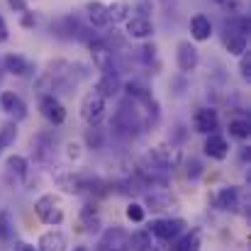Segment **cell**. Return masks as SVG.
Instances as JSON below:
<instances>
[{
  "mask_svg": "<svg viewBox=\"0 0 251 251\" xmlns=\"http://www.w3.org/2000/svg\"><path fill=\"white\" fill-rule=\"evenodd\" d=\"M112 127H115V132H117V134H122V137H129V134H134V132L142 127L137 110H134V107L129 110L127 105H122V107L117 110V115L112 117Z\"/></svg>",
  "mask_w": 251,
  "mask_h": 251,
  "instance_id": "1",
  "label": "cell"
},
{
  "mask_svg": "<svg viewBox=\"0 0 251 251\" xmlns=\"http://www.w3.org/2000/svg\"><path fill=\"white\" fill-rule=\"evenodd\" d=\"M90 56H93V64L98 71L102 74H117L115 71V51H110L102 39H93L90 42Z\"/></svg>",
  "mask_w": 251,
  "mask_h": 251,
  "instance_id": "2",
  "label": "cell"
},
{
  "mask_svg": "<svg viewBox=\"0 0 251 251\" xmlns=\"http://www.w3.org/2000/svg\"><path fill=\"white\" fill-rule=\"evenodd\" d=\"M102 112H105V98L100 95V93H88L83 98V105H81V115H83V120L88 125H98L100 122V117H102Z\"/></svg>",
  "mask_w": 251,
  "mask_h": 251,
  "instance_id": "3",
  "label": "cell"
},
{
  "mask_svg": "<svg viewBox=\"0 0 251 251\" xmlns=\"http://www.w3.org/2000/svg\"><path fill=\"white\" fill-rule=\"evenodd\" d=\"M34 212H37V215L42 217V222H47V225H59V222L64 220V212H61V207L56 205V200H54L51 195L39 198L37 205H34Z\"/></svg>",
  "mask_w": 251,
  "mask_h": 251,
  "instance_id": "4",
  "label": "cell"
},
{
  "mask_svg": "<svg viewBox=\"0 0 251 251\" xmlns=\"http://www.w3.org/2000/svg\"><path fill=\"white\" fill-rule=\"evenodd\" d=\"M100 251H129V234L120 227H112L102 234Z\"/></svg>",
  "mask_w": 251,
  "mask_h": 251,
  "instance_id": "5",
  "label": "cell"
},
{
  "mask_svg": "<svg viewBox=\"0 0 251 251\" xmlns=\"http://www.w3.org/2000/svg\"><path fill=\"white\" fill-rule=\"evenodd\" d=\"M183 227H185V222L183 220H156V222H151V229H149V234H156L159 239H176L180 232H183Z\"/></svg>",
  "mask_w": 251,
  "mask_h": 251,
  "instance_id": "6",
  "label": "cell"
},
{
  "mask_svg": "<svg viewBox=\"0 0 251 251\" xmlns=\"http://www.w3.org/2000/svg\"><path fill=\"white\" fill-rule=\"evenodd\" d=\"M42 115H44L49 122H54V125H61V122L66 120V110H64V105H61L54 95H44V98H42Z\"/></svg>",
  "mask_w": 251,
  "mask_h": 251,
  "instance_id": "7",
  "label": "cell"
},
{
  "mask_svg": "<svg viewBox=\"0 0 251 251\" xmlns=\"http://www.w3.org/2000/svg\"><path fill=\"white\" fill-rule=\"evenodd\" d=\"M0 105H2V110H5V112L15 115L17 120L27 117V105H25V102H22V98H20V95H15L12 90H5V93L0 95Z\"/></svg>",
  "mask_w": 251,
  "mask_h": 251,
  "instance_id": "8",
  "label": "cell"
},
{
  "mask_svg": "<svg viewBox=\"0 0 251 251\" xmlns=\"http://www.w3.org/2000/svg\"><path fill=\"white\" fill-rule=\"evenodd\" d=\"M178 66L180 71H193L198 66V49L190 44V42H180L178 44Z\"/></svg>",
  "mask_w": 251,
  "mask_h": 251,
  "instance_id": "9",
  "label": "cell"
},
{
  "mask_svg": "<svg viewBox=\"0 0 251 251\" xmlns=\"http://www.w3.org/2000/svg\"><path fill=\"white\" fill-rule=\"evenodd\" d=\"M217 112L212 110V107H202V110H198L195 112V129L198 132H202V134H210V132H215L217 129Z\"/></svg>",
  "mask_w": 251,
  "mask_h": 251,
  "instance_id": "10",
  "label": "cell"
},
{
  "mask_svg": "<svg viewBox=\"0 0 251 251\" xmlns=\"http://www.w3.org/2000/svg\"><path fill=\"white\" fill-rule=\"evenodd\" d=\"M127 34L134 37V39H144V37H151L154 34V25L147 20V17H132L127 20Z\"/></svg>",
  "mask_w": 251,
  "mask_h": 251,
  "instance_id": "11",
  "label": "cell"
},
{
  "mask_svg": "<svg viewBox=\"0 0 251 251\" xmlns=\"http://www.w3.org/2000/svg\"><path fill=\"white\" fill-rule=\"evenodd\" d=\"M227 151H229L227 139H225L222 134H217V132H210V137H207V142H205V154L212 156V159H225Z\"/></svg>",
  "mask_w": 251,
  "mask_h": 251,
  "instance_id": "12",
  "label": "cell"
},
{
  "mask_svg": "<svg viewBox=\"0 0 251 251\" xmlns=\"http://www.w3.org/2000/svg\"><path fill=\"white\" fill-rule=\"evenodd\" d=\"M85 10H88V17H90L93 27H107V25H110L107 5H102V2H88Z\"/></svg>",
  "mask_w": 251,
  "mask_h": 251,
  "instance_id": "13",
  "label": "cell"
},
{
  "mask_svg": "<svg viewBox=\"0 0 251 251\" xmlns=\"http://www.w3.org/2000/svg\"><path fill=\"white\" fill-rule=\"evenodd\" d=\"M190 32H193V37H195L198 42H205V39H210V34H212V22H210L205 15H195V17L190 20Z\"/></svg>",
  "mask_w": 251,
  "mask_h": 251,
  "instance_id": "14",
  "label": "cell"
},
{
  "mask_svg": "<svg viewBox=\"0 0 251 251\" xmlns=\"http://www.w3.org/2000/svg\"><path fill=\"white\" fill-rule=\"evenodd\" d=\"M5 71H10L15 76H27L32 71V64L25 56H20V54H7L5 56Z\"/></svg>",
  "mask_w": 251,
  "mask_h": 251,
  "instance_id": "15",
  "label": "cell"
},
{
  "mask_svg": "<svg viewBox=\"0 0 251 251\" xmlns=\"http://www.w3.org/2000/svg\"><path fill=\"white\" fill-rule=\"evenodd\" d=\"M39 251H66V237L61 232H47L39 239Z\"/></svg>",
  "mask_w": 251,
  "mask_h": 251,
  "instance_id": "16",
  "label": "cell"
},
{
  "mask_svg": "<svg viewBox=\"0 0 251 251\" xmlns=\"http://www.w3.org/2000/svg\"><path fill=\"white\" fill-rule=\"evenodd\" d=\"M217 207L220 210H239V190L237 188H222L217 195Z\"/></svg>",
  "mask_w": 251,
  "mask_h": 251,
  "instance_id": "17",
  "label": "cell"
},
{
  "mask_svg": "<svg viewBox=\"0 0 251 251\" xmlns=\"http://www.w3.org/2000/svg\"><path fill=\"white\" fill-rule=\"evenodd\" d=\"M120 90V78L117 74H102V78L95 85V93H100L102 98H112Z\"/></svg>",
  "mask_w": 251,
  "mask_h": 251,
  "instance_id": "18",
  "label": "cell"
},
{
  "mask_svg": "<svg viewBox=\"0 0 251 251\" xmlns=\"http://www.w3.org/2000/svg\"><path fill=\"white\" fill-rule=\"evenodd\" d=\"M227 49H229V54H234V56H242L244 51H247V34H242V32H232V34H227Z\"/></svg>",
  "mask_w": 251,
  "mask_h": 251,
  "instance_id": "19",
  "label": "cell"
},
{
  "mask_svg": "<svg viewBox=\"0 0 251 251\" xmlns=\"http://www.w3.org/2000/svg\"><path fill=\"white\" fill-rule=\"evenodd\" d=\"M147 205L154 210V212H164V210H171L173 207V200L164 195V193H149L147 195Z\"/></svg>",
  "mask_w": 251,
  "mask_h": 251,
  "instance_id": "20",
  "label": "cell"
},
{
  "mask_svg": "<svg viewBox=\"0 0 251 251\" xmlns=\"http://www.w3.org/2000/svg\"><path fill=\"white\" fill-rule=\"evenodd\" d=\"M5 168H7V176H12V178H25V176H27V159H22V156H10Z\"/></svg>",
  "mask_w": 251,
  "mask_h": 251,
  "instance_id": "21",
  "label": "cell"
},
{
  "mask_svg": "<svg viewBox=\"0 0 251 251\" xmlns=\"http://www.w3.org/2000/svg\"><path fill=\"white\" fill-rule=\"evenodd\" d=\"M173 251H200V232L193 229L190 234H185V237L173 247Z\"/></svg>",
  "mask_w": 251,
  "mask_h": 251,
  "instance_id": "22",
  "label": "cell"
},
{
  "mask_svg": "<svg viewBox=\"0 0 251 251\" xmlns=\"http://www.w3.org/2000/svg\"><path fill=\"white\" fill-rule=\"evenodd\" d=\"M32 149H34V156L39 159V161H47L49 159V149H51V144H49V139L44 137V134H39V137H34L32 139Z\"/></svg>",
  "mask_w": 251,
  "mask_h": 251,
  "instance_id": "23",
  "label": "cell"
},
{
  "mask_svg": "<svg viewBox=\"0 0 251 251\" xmlns=\"http://www.w3.org/2000/svg\"><path fill=\"white\" fill-rule=\"evenodd\" d=\"M85 142H88V147H90V149H95V151H98V149H102V147H105V132H102L100 127H93V125H90V129L85 132Z\"/></svg>",
  "mask_w": 251,
  "mask_h": 251,
  "instance_id": "24",
  "label": "cell"
},
{
  "mask_svg": "<svg viewBox=\"0 0 251 251\" xmlns=\"http://www.w3.org/2000/svg\"><path fill=\"white\" fill-rule=\"evenodd\" d=\"M229 132H232L234 137H239V139H247L251 132L249 120H232V122H229Z\"/></svg>",
  "mask_w": 251,
  "mask_h": 251,
  "instance_id": "25",
  "label": "cell"
},
{
  "mask_svg": "<svg viewBox=\"0 0 251 251\" xmlns=\"http://www.w3.org/2000/svg\"><path fill=\"white\" fill-rule=\"evenodd\" d=\"M15 137H17V127H15L12 122H5V125L0 127V144H2V147H10V144L15 142Z\"/></svg>",
  "mask_w": 251,
  "mask_h": 251,
  "instance_id": "26",
  "label": "cell"
},
{
  "mask_svg": "<svg viewBox=\"0 0 251 251\" xmlns=\"http://www.w3.org/2000/svg\"><path fill=\"white\" fill-rule=\"evenodd\" d=\"M107 15L112 22H122L127 20V2H115V5H107Z\"/></svg>",
  "mask_w": 251,
  "mask_h": 251,
  "instance_id": "27",
  "label": "cell"
},
{
  "mask_svg": "<svg viewBox=\"0 0 251 251\" xmlns=\"http://www.w3.org/2000/svg\"><path fill=\"white\" fill-rule=\"evenodd\" d=\"M149 244H151V234H149V232H137V234L129 237V247H134L137 251L147 249Z\"/></svg>",
  "mask_w": 251,
  "mask_h": 251,
  "instance_id": "28",
  "label": "cell"
},
{
  "mask_svg": "<svg viewBox=\"0 0 251 251\" xmlns=\"http://www.w3.org/2000/svg\"><path fill=\"white\" fill-rule=\"evenodd\" d=\"M127 93L129 98H139V100H149V93L142 83H127Z\"/></svg>",
  "mask_w": 251,
  "mask_h": 251,
  "instance_id": "29",
  "label": "cell"
},
{
  "mask_svg": "<svg viewBox=\"0 0 251 251\" xmlns=\"http://www.w3.org/2000/svg\"><path fill=\"white\" fill-rule=\"evenodd\" d=\"M127 217H129L132 222H142V220H144V207H142V205H129V207H127Z\"/></svg>",
  "mask_w": 251,
  "mask_h": 251,
  "instance_id": "30",
  "label": "cell"
},
{
  "mask_svg": "<svg viewBox=\"0 0 251 251\" xmlns=\"http://www.w3.org/2000/svg\"><path fill=\"white\" fill-rule=\"evenodd\" d=\"M220 5L227 12H232V15H239L242 12V0H220Z\"/></svg>",
  "mask_w": 251,
  "mask_h": 251,
  "instance_id": "31",
  "label": "cell"
},
{
  "mask_svg": "<svg viewBox=\"0 0 251 251\" xmlns=\"http://www.w3.org/2000/svg\"><path fill=\"white\" fill-rule=\"evenodd\" d=\"M154 51H156V49H154V44H151V47H149V44H147V47H142V49H139V59H142V61H147V64H149V61H151V59H154Z\"/></svg>",
  "mask_w": 251,
  "mask_h": 251,
  "instance_id": "32",
  "label": "cell"
},
{
  "mask_svg": "<svg viewBox=\"0 0 251 251\" xmlns=\"http://www.w3.org/2000/svg\"><path fill=\"white\" fill-rule=\"evenodd\" d=\"M239 69H242V76L249 81L251 78V56H247V54L242 56V66H239Z\"/></svg>",
  "mask_w": 251,
  "mask_h": 251,
  "instance_id": "33",
  "label": "cell"
},
{
  "mask_svg": "<svg viewBox=\"0 0 251 251\" xmlns=\"http://www.w3.org/2000/svg\"><path fill=\"white\" fill-rule=\"evenodd\" d=\"M7 2H10L15 10H20V12H27V2H25V0H7Z\"/></svg>",
  "mask_w": 251,
  "mask_h": 251,
  "instance_id": "34",
  "label": "cell"
},
{
  "mask_svg": "<svg viewBox=\"0 0 251 251\" xmlns=\"http://www.w3.org/2000/svg\"><path fill=\"white\" fill-rule=\"evenodd\" d=\"M5 39H7V25H5V20L0 15V42H5Z\"/></svg>",
  "mask_w": 251,
  "mask_h": 251,
  "instance_id": "35",
  "label": "cell"
},
{
  "mask_svg": "<svg viewBox=\"0 0 251 251\" xmlns=\"http://www.w3.org/2000/svg\"><path fill=\"white\" fill-rule=\"evenodd\" d=\"M69 156H71V159H78V156H81L78 144H69Z\"/></svg>",
  "mask_w": 251,
  "mask_h": 251,
  "instance_id": "36",
  "label": "cell"
},
{
  "mask_svg": "<svg viewBox=\"0 0 251 251\" xmlns=\"http://www.w3.org/2000/svg\"><path fill=\"white\" fill-rule=\"evenodd\" d=\"M17 251H34V247H29V244H20Z\"/></svg>",
  "mask_w": 251,
  "mask_h": 251,
  "instance_id": "37",
  "label": "cell"
},
{
  "mask_svg": "<svg viewBox=\"0 0 251 251\" xmlns=\"http://www.w3.org/2000/svg\"><path fill=\"white\" fill-rule=\"evenodd\" d=\"M142 251H159V249H154V247H151V244H149V247H147V249H142Z\"/></svg>",
  "mask_w": 251,
  "mask_h": 251,
  "instance_id": "38",
  "label": "cell"
},
{
  "mask_svg": "<svg viewBox=\"0 0 251 251\" xmlns=\"http://www.w3.org/2000/svg\"><path fill=\"white\" fill-rule=\"evenodd\" d=\"M76 251H85V249H76Z\"/></svg>",
  "mask_w": 251,
  "mask_h": 251,
  "instance_id": "39",
  "label": "cell"
},
{
  "mask_svg": "<svg viewBox=\"0 0 251 251\" xmlns=\"http://www.w3.org/2000/svg\"><path fill=\"white\" fill-rule=\"evenodd\" d=\"M0 151H2V144H0Z\"/></svg>",
  "mask_w": 251,
  "mask_h": 251,
  "instance_id": "40",
  "label": "cell"
},
{
  "mask_svg": "<svg viewBox=\"0 0 251 251\" xmlns=\"http://www.w3.org/2000/svg\"><path fill=\"white\" fill-rule=\"evenodd\" d=\"M217 2H220V0H217Z\"/></svg>",
  "mask_w": 251,
  "mask_h": 251,
  "instance_id": "41",
  "label": "cell"
}]
</instances>
